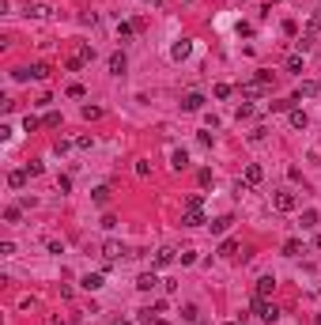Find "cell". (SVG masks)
Listing matches in <instances>:
<instances>
[{
  "label": "cell",
  "instance_id": "obj_33",
  "mask_svg": "<svg viewBox=\"0 0 321 325\" xmlns=\"http://www.w3.org/2000/svg\"><path fill=\"white\" fill-rule=\"evenodd\" d=\"M84 118L87 121H98L102 118V106H84Z\"/></svg>",
  "mask_w": 321,
  "mask_h": 325
},
{
  "label": "cell",
  "instance_id": "obj_35",
  "mask_svg": "<svg viewBox=\"0 0 321 325\" xmlns=\"http://www.w3.org/2000/svg\"><path fill=\"white\" fill-rule=\"evenodd\" d=\"M250 118H254V106L242 102V106H238V121H250Z\"/></svg>",
  "mask_w": 321,
  "mask_h": 325
},
{
  "label": "cell",
  "instance_id": "obj_40",
  "mask_svg": "<svg viewBox=\"0 0 321 325\" xmlns=\"http://www.w3.org/2000/svg\"><path fill=\"white\" fill-rule=\"evenodd\" d=\"M288 68L291 72H302V57H288Z\"/></svg>",
  "mask_w": 321,
  "mask_h": 325
},
{
  "label": "cell",
  "instance_id": "obj_24",
  "mask_svg": "<svg viewBox=\"0 0 321 325\" xmlns=\"http://www.w3.org/2000/svg\"><path fill=\"white\" fill-rule=\"evenodd\" d=\"M182 318H186V322H193V325H196V322H200V310H196L193 302H189V306H182Z\"/></svg>",
  "mask_w": 321,
  "mask_h": 325
},
{
  "label": "cell",
  "instance_id": "obj_3",
  "mask_svg": "<svg viewBox=\"0 0 321 325\" xmlns=\"http://www.w3.org/2000/svg\"><path fill=\"white\" fill-rule=\"evenodd\" d=\"M50 64H42V60H38V64H30V68H16V80L19 84H23V80H38V84H42V80H50Z\"/></svg>",
  "mask_w": 321,
  "mask_h": 325
},
{
  "label": "cell",
  "instance_id": "obj_32",
  "mask_svg": "<svg viewBox=\"0 0 321 325\" xmlns=\"http://www.w3.org/2000/svg\"><path fill=\"white\" fill-rule=\"evenodd\" d=\"M118 34L121 38H132L136 34V23H118Z\"/></svg>",
  "mask_w": 321,
  "mask_h": 325
},
{
  "label": "cell",
  "instance_id": "obj_30",
  "mask_svg": "<svg viewBox=\"0 0 321 325\" xmlns=\"http://www.w3.org/2000/svg\"><path fill=\"white\" fill-rule=\"evenodd\" d=\"M42 121H46V128H60V114H57V110H50Z\"/></svg>",
  "mask_w": 321,
  "mask_h": 325
},
{
  "label": "cell",
  "instance_id": "obj_31",
  "mask_svg": "<svg viewBox=\"0 0 321 325\" xmlns=\"http://www.w3.org/2000/svg\"><path fill=\"white\" fill-rule=\"evenodd\" d=\"M230 94H234L230 84H216V98H230Z\"/></svg>",
  "mask_w": 321,
  "mask_h": 325
},
{
  "label": "cell",
  "instance_id": "obj_19",
  "mask_svg": "<svg viewBox=\"0 0 321 325\" xmlns=\"http://www.w3.org/2000/svg\"><path fill=\"white\" fill-rule=\"evenodd\" d=\"M26 178H30L26 170H12V174H8V186H12V189H23V186H26Z\"/></svg>",
  "mask_w": 321,
  "mask_h": 325
},
{
  "label": "cell",
  "instance_id": "obj_36",
  "mask_svg": "<svg viewBox=\"0 0 321 325\" xmlns=\"http://www.w3.org/2000/svg\"><path fill=\"white\" fill-rule=\"evenodd\" d=\"M178 261H182V265H193L196 254H193V250H182V254H178Z\"/></svg>",
  "mask_w": 321,
  "mask_h": 325
},
{
  "label": "cell",
  "instance_id": "obj_9",
  "mask_svg": "<svg viewBox=\"0 0 321 325\" xmlns=\"http://www.w3.org/2000/svg\"><path fill=\"white\" fill-rule=\"evenodd\" d=\"M125 68H128V60H125V53H110V76H125Z\"/></svg>",
  "mask_w": 321,
  "mask_h": 325
},
{
  "label": "cell",
  "instance_id": "obj_27",
  "mask_svg": "<svg viewBox=\"0 0 321 325\" xmlns=\"http://www.w3.org/2000/svg\"><path fill=\"white\" fill-rule=\"evenodd\" d=\"M64 94H68V98H84L87 87H84V84H68V91H64Z\"/></svg>",
  "mask_w": 321,
  "mask_h": 325
},
{
  "label": "cell",
  "instance_id": "obj_8",
  "mask_svg": "<svg viewBox=\"0 0 321 325\" xmlns=\"http://www.w3.org/2000/svg\"><path fill=\"white\" fill-rule=\"evenodd\" d=\"M189 53H193V42H189V38H178V42L170 46V57H174V60H186Z\"/></svg>",
  "mask_w": 321,
  "mask_h": 325
},
{
  "label": "cell",
  "instance_id": "obj_10",
  "mask_svg": "<svg viewBox=\"0 0 321 325\" xmlns=\"http://www.w3.org/2000/svg\"><path fill=\"white\" fill-rule=\"evenodd\" d=\"M261 178H264V170L257 166V162H250V166H246V178H242V182L254 189V186H261Z\"/></svg>",
  "mask_w": 321,
  "mask_h": 325
},
{
  "label": "cell",
  "instance_id": "obj_14",
  "mask_svg": "<svg viewBox=\"0 0 321 325\" xmlns=\"http://www.w3.org/2000/svg\"><path fill=\"white\" fill-rule=\"evenodd\" d=\"M136 288H140V291L159 288V276H155V268H152V272H140V276H136Z\"/></svg>",
  "mask_w": 321,
  "mask_h": 325
},
{
  "label": "cell",
  "instance_id": "obj_26",
  "mask_svg": "<svg viewBox=\"0 0 321 325\" xmlns=\"http://www.w3.org/2000/svg\"><path fill=\"white\" fill-rule=\"evenodd\" d=\"M53 8H46V4H30V8H26V16H34V19H42V16H50Z\"/></svg>",
  "mask_w": 321,
  "mask_h": 325
},
{
  "label": "cell",
  "instance_id": "obj_29",
  "mask_svg": "<svg viewBox=\"0 0 321 325\" xmlns=\"http://www.w3.org/2000/svg\"><path fill=\"white\" fill-rule=\"evenodd\" d=\"M94 204H110V189H106V186L94 189Z\"/></svg>",
  "mask_w": 321,
  "mask_h": 325
},
{
  "label": "cell",
  "instance_id": "obj_1",
  "mask_svg": "<svg viewBox=\"0 0 321 325\" xmlns=\"http://www.w3.org/2000/svg\"><path fill=\"white\" fill-rule=\"evenodd\" d=\"M200 223H208L204 220V197L193 193V197L186 200V212H182V227H200Z\"/></svg>",
  "mask_w": 321,
  "mask_h": 325
},
{
  "label": "cell",
  "instance_id": "obj_39",
  "mask_svg": "<svg viewBox=\"0 0 321 325\" xmlns=\"http://www.w3.org/2000/svg\"><path fill=\"white\" fill-rule=\"evenodd\" d=\"M26 174H30V178H38V174H42V162H38V159L26 162Z\"/></svg>",
  "mask_w": 321,
  "mask_h": 325
},
{
  "label": "cell",
  "instance_id": "obj_2",
  "mask_svg": "<svg viewBox=\"0 0 321 325\" xmlns=\"http://www.w3.org/2000/svg\"><path fill=\"white\" fill-rule=\"evenodd\" d=\"M87 60H94V46H91V42H80V50L64 60V68H68V72H80Z\"/></svg>",
  "mask_w": 321,
  "mask_h": 325
},
{
  "label": "cell",
  "instance_id": "obj_41",
  "mask_svg": "<svg viewBox=\"0 0 321 325\" xmlns=\"http://www.w3.org/2000/svg\"><path fill=\"white\" fill-rule=\"evenodd\" d=\"M314 246H318V250H321V234H314Z\"/></svg>",
  "mask_w": 321,
  "mask_h": 325
},
{
  "label": "cell",
  "instance_id": "obj_45",
  "mask_svg": "<svg viewBox=\"0 0 321 325\" xmlns=\"http://www.w3.org/2000/svg\"><path fill=\"white\" fill-rule=\"evenodd\" d=\"M148 4H159V0H148Z\"/></svg>",
  "mask_w": 321,
  "mask_h": 325
},
{
  "label": "cell",
  "instance_id": "obj_38",
  "mask_svg": "<svg viewBox=\"0 0 321 325\" xmlns=\"http://www.w3.org/2000/svg\"><path fill=\"white\" fill-rule=\"evenodd\" d=\"M57 189H60V193H68V189H72V178H68V174H60V178H57Z\"/></svg>",
  "mask_w": 321,
  "mask_h": 325
},
{
  "label": "cell",
  "instance_id": "obj_5",
  "mask_svg": "<svg viewBox=\"0 0 321 325\" xmlns=\"http://www.w3.org/2000/svg\"><path fill=\"white\" fill-rule=\"evenodd\" d=\"M272 208H276V212H295L298 197L291 193V189H280V193H272Z\"/></svg>",
  "mask_w": 321,
  "mask_h": 325
},
{
  "label": "cell",
  "instance_id": "obj_37",
  "mask_svg": "<svg viewBox=\"0 0 321 325\" xmlns=\"http://www.w3.org/2000/svg\"><path fill=\"white\" fill-rule=\"evenodd\" d=\"M284 34H288V38L298 34V23H295V19H288V23H284Z\"/></svg>",
  "mask_w": 321,
  "mask_h": 325
},
{
  "label": "cell",
  "instance_id": "obj_28",
  "mask_svg": "<svg viewBox=\"0 0 321 325\" xmlns=\"http://www.w3.org/2000/svg\"><path fill=\"white\" fill-rule=\"evenodd\" d=\"M38 125H46V121H42V118H34V114H26V118H23V128H26V132H34Z\"/></svg>",
  "mask_w": 321,
  "mask_h": 325
},
{
  "label": "cell",
  "instance_id": "obj_18",
  "mask_svg": "<svg viewBox=\"0 0 321 325\" xmlns=\"http://www.w3.org/2000/svg\"><path fill=\"white\" fill-rule=\"evenodd\" d=\"M288 121H291V128H306V125H310L306 110H291V114H288Z\"/></svg>",
  "mask_w": 321,
  "mask_h": 325
},
{
  "label": "cell",
  "instance_id": "obj_42",
  "mask_svg": "<svg viewBox=\"0 0 321 325\" xmlns=\"http://www.w3.org/2000/svg\"><path fill=\"white\" fill-rule=\"evenodd\" d=\"M314 325H321V314H318V318H314Z\"/></svg>",
  "mask_w": 321,
  "mask_h": 325
},
{
  "label": "cell",
  "instance_id": "obj_43",
  "mask_svg": "<svg viewBox=\"0 0 321 325\" xmlns=\"http://www.w3.org/2000/svg\"><path fill=\"white\" fill-rule=\"evenodd\" d=\"M114 325H132V322H114Z\"/></svg>",
  "mask_w": 321,
  "mask_h": 325
},
{
  "label": "cell",
  "instance_id": "obj_21",
  "mask_svg": "<svg viewBox=\"0 0 321 325\" xmlns=\"http://www.w3.org/2000/svg\"><path fill=\"white\" fill-rule=\"evenodd\" d=\"M318 91H321V87L314 84V80H306V84L298 87V94H295V98H302V94H306V98H314V94H318Z\"/></svg>",
  "mask_w": 321,
  "mask_h": 325
},
{
  "label": "cell",
  "instance_id": "obj_6",
  "mask_svg": "<svg viewBox=\"0 0 321 325\" xmlns=\"http://www.w3.org/2000/svg\"><path fill=\"white\" fill-rule=\"evenodd\" d=\"M318 26H321V12H314L310 23H306V30H302V38H298V50H302V53L314 46V34H318Z\"/></svg>",
  "mask_w": 321,
  "mask_h": 325
},
{
  "label": "cell",
  "instance_id": "obj_12",
  "mask_svg": "<svg viewBox=\"0 0 321 325\" xmlns=\"http://www.w3.org/2000/svg\"><path fill=\"white\" fill-rule=\"evenodd\" d=\"M204 106V94H196V91H189L186 98H182V110H189V114H196Z\"/></svg>",
  "mask_w": 321,
  "mask_h": 325
},
{
  "label": "cell",
  "instance_id": "obj_15",
  "mask_svg": "<svg viewBox=\"0 0 321 325\" xmlns=\"http://www.w3.org/2000/svg\"><path fill=\"white\" fill-rule=\"evenodd\" d=\"M264 91H268V87H264L257 76L250 80V84H242V94H246V98H257V94H264Z\"/></svg>",
  "mask_w": 321,
  "mask_h": 325
},
{
  "label": "cell",
  "instance_id": "obj_34",
  "mask_svg": "<svg viewBox=\"0 0 321 325\" xmlns=\"http://www.w3.org/2000/svg\"><path fill=\"white\" fill-rule=\"evenodd\" d=\"M19 216H23V208H19V204H12L8 212H4V220H8V223H19Z\"/></svg>",
  "mask_w": 321,
  "mask_h": 325
},
{
  "label": "cell",
  "instance_id": "obj_20",
  "mask_svg": "<svg viewBox=\"0 0 321 325\" xmlns=\"http://www.w3.org/2000/svg\"><path fill=\"white\" fill-rule=\"evenodd\" d=\"M170 166H174V170H186V166H189V155H186V152H174V155H170Z\"/></svg>",
  "mask_w": 321,
  "mask_h": 325
},
{
  "label": "cell",
  "instance_id": "obj_22",
  "mask_svg": "<svg viewBox=\"0 0 321 325\" xmlns=\"http://www.w3.org/2000/svg\"><path fill=\"white\" fill-rule=\"evenodd\" d=\"M314 227H318V212L306 208V212H302V231H314Z\"/></svg>",
  "mask_w": 321,
  "mask_h": 325
},
{
  "label": "cell",
  "instance_id": "obj_7",
  "mask_svg": "<svg viewBox=\"0 0 321 325\" xmlns=\"http://www.w3.org/2000/svg\"><path fill=\"white\" fill-rule=\"evenodd\" d=\"M174 261H178V250H170V246H162V250H159V254H155V257H152V268H170V265H174Z\"/></svg>",
  "mask_w": 321,
  "mask_h": 325
},
{
  "label": "cell",
  "instance_id": "obj_23",
  "mask_svg": "<svg viewBox=\"0 0 321 325\" xmlns=\"http://www.w3.org/2000/svg\"><path fill=\"white\" fill-rule=\"evenodd\" d=\"M284 254H288V257H298V254H302V242H298V238H288V242H284Z\"/></svg>",
  "mask_w": 321,
  "mask_h": 325
},
{
  "label": "cell",
  "instance_id": "obj_44",
  "mask_svg": "<svg viewBox=\"0 0 321 325\" xmlns=\"http://www.w3.org/2000/svg\"><path fill=\"white\" fill-rule=\"evenodd\" d=\"M227 325H246V322H227Z\"/></svg>",
  "mask_w": 321,
  "mask_h": 325
},
{
  "label": "cell",
  "instance_id": "obj_25",
  "mask_svg": "<svg viewBox=\"0 0 321 325\" xmlns=\"http://www.w3.org/2000/svg\"><path fill=\"white\" fill-rule=\"evenodd\" d=\"M234 254H238V242H234V238H227V242L220 246V257H234Z\"/></svg>",
  "mask_w": 321,
  "mask_h": 325
},
{
  "label": "cell",
  "instance_id": "obj_16",
  "mask_svg": "<svg viewBox=\"0 0 321 325\" xmlns=\"http://www.w3.org/2000/svg\"><path fill=\"white\" fill-rule=\"evenodd\" d=\"M230 223H234L230 216H216V220L208 223V231H212V234H223V231H230Z\"/></svg>",
  "mask_w": 321,
  "mask_h": 325
},
{
  "label": "cell",
  "instance_id": "obj_11",
  "mask_svg": "<svg viewBox=\"0 0 321 325\" xmlns=\"http://www.w3.org/2000/svg\"><path fill=\"white\" fill-rule=\"evenodd\" d=\"M272 291H276V276H261V280H257V291H254V295H261V299H268Z\"/></svg>",
  "mask_w": 321,
  "mask_h": 325
},
{
  "label": "cell",
  "instance_id": "obj_13",
  "mask_svg": "<svg viewBox=\"0 0 321 325\" xmlns=\"http://www.w3.org/2000/svg\"><path fill=\"white\" fill-rule=\"evenodd\" d=\"M102 257H110V261H118V257H125V246H121V242H102Z\"/></svg>",
  "mask_w": 321,
  "mask_h": 325
},
{
  "label": "cell",
  "instance_id": "obj_4",
  "mask_svg": "<svg viewBox=\"0 0 321 325\" xmlns=\"http://www.w3.org/2000/svg\"><path fill=\"white\" fill-rule=\"evenodd\" d=\"M254 314L261 318V322H276L280 306H276V302H268V299H261V295H254Z\"/></svg>",
  "mask_w": 321,
  "mask_h": 325
},
{
  "label": "cell",
  "instance_id": "obj_17",
  "mask_svg": "<svg viewBox=\"0 0 321 325\" xmlns=\"http://www.w3.org/2000/svg\"><path fill=\"white\" fill-rule=\"evenodd\" d=\"M80 288H84V291H98L102 288V272H87L84 280H80Z\"/></svg>",
  "mask_w": 321,
  "mask_h": 325
}]
</instances>
